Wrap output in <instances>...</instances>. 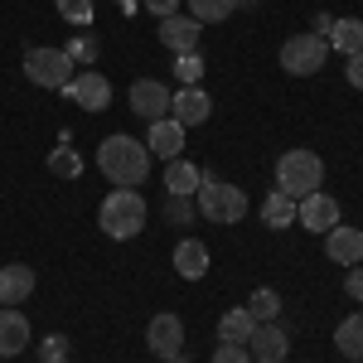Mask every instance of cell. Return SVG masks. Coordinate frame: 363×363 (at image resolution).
<instances>
[{"label": "cell", "mask_w": 363, "mask_h": 363, "mask_svg": "<svg viewBox=\"0 0 363 363\" xmlns=\"http://www.w3.org/2000/svg\"><path fill=\"white\" fill-rule=\"evenodd\" d=\"M325 39H330V49H339L344 58L363 54V20H354V15H349V20H335V29H330Z\"/></svg>", "instance_id": "obj_21"}, {"label": "cell", "mask_w": 363, "mask_h": 363, "mask_svg": "<svg viewBox=\"0 0 363 363\" xmlns=\"http://www.w3.org/2000/svg\"><path fill=\"white\" fill-rule=\"evenodd\" d=\"M145 344H150V354H155V359H174V354H184V320H179V315H155V320H150V330H145Z\"/></svg>", "instance_id": "obj_8"}, {"label": "cell", "mask_w": 363, "mask_h": 363, "mask_svg": "<svg viewBox=\"0 0 363 363\" xmlns=\"http://www.w3.org/2000/svg\"><path fill=\"white\" fill-rule=\"evenodd\" d=\"M349 363H363V359H349Z\"/></svg>", "instance_id": "obj_40"}, {"label": "cell", "mask_w": 363, "mask_h": 363, "mask_svg": "<svg viewBox=\"0 0 363 363\" xmlns=\"http://www.w3.org/2000/svg\"><path fill=\"white\" fill-rule=\"evenodd\" d=\"M252 330H257V320L247 315V306H242V310H228L223 320H218V339H223V344H247Z\"/></svg>", "instance_id": "obj_22"}, {"label": "cell", "mask_w": 363, "mask_h": 363, "mask_svg": "<svg viewBox=\"0 0 363 363\" xmlns=\"http://www.w3.org/2000/svg\"><path fill=\"white\" fill-rule=\"evenodd\" d=\"M29 296H34V267H25V262L0 267V306H20Z\"/></svg>", "instance_id": "obj_17"}, {"label": "cell", "mask_w": 363, "mask_h": 363, "mask_svg": "<svg viewBox=\"0 0 363 363\" xmlns=\"http://www.w3.org/2000/svg\"><path fill=\"white\" fill-rule=\"evenodd\" d=\"M58 15L73 29H87L92 25V0H58Z\"/></svg>", "instance_id": "obj_30"}, {"label": "cell", "mask_w": 363, "mask_h": 363, "mask_svg": "<svg viewBox=\"0 0 363 363\" xmlns=\"http://www.w3.org/2000/svg\"><path fill=\"white\" fill-rule=\"evenodd\" d=\"M296 223L301 228H310V233H330V228L339 223V203L325 189H315V194H306V199H296Z\"/></svg>", "instance_id": "obj_10"}, {"label": "cell", "mask_w": 363, "mask_h": 363, "mask_svg": "<svg viewBox=\"0 0 363 363\" xmlns=\"http://www.w3.org/2000/svg\"><path fill=\"white\" fill-rule=\"evenodd\" d=\"M116 10H121V15H136V10H140V0H116Z\"/></svg>", "instance_id": "obj_37"}, {"label": "cell", "mask_w": 363, "mask_h": 363, "mask_svg": "<svg viewBox=\"0 0 363 363\" xmlns=\"http://www.w3.org/2000/svg\"><path fill=\"white\" fill-rule=\"evenodd\" d=\"M63 54L73 58V63H92V58L102 54V39H97V34H87V29H78V34L68 39V49H63Z\"/></svg>", "instance_id": "obj_28"}, {"label": "cell", "mask_w": 363, "mask_h": 363, "mask_svg": "<svg viewBox=\"0 0 363 363\" xmlns=\"http://www.w3.org/2000/svg\"><path fill=\"white\" fill-rule=\"evenodd\" d=\"M194 203H199V218H208V223H223V228L242 223V213H247V194H242L238 184L218 179L213 169H203V174H199Z\"/></svg>", "instance_id": "obj_2"}, {"label": "cell", "mask_w": 363, "mask_h": 363, "mask_svg": "<svg viewBox=\"0 0 363 363\" xmlns=\"http://www.w3.org/2000/svg\"><path fill=\"white\" fill-rule=\"evenodd\" d=\"M73 58L63 54V49H29L25 54V78L39 87H54V92H63V87L73 83Z\"/></svg>", "instance_id": "obj_6"}, {"label": "cell", "mask_w": 363, "mask_h": 363, "mask_svg": "<svg viewBox=\"0 0 363 363\" xmlns=\"http://www.w3.org/2000/svg\"><path fill=\"white\" fill-rule=\"evenodd\" d=\"M325 257L330 262H363V233L359 228H349V223H335L330 233H325Z\"/></svg>", "instance_id": "obj_16"}, {"label": "cell", "mask_w": 363, "mask_h": 363, "mask_svg": "<svg viewBox=\"0 0 363 363\" xmlns=\"http://www.w3.org/2000/svg\"><path fill=\"white\" fill-rule=\"evenodd\" d=\"M131 112L150 126V121H165L169 116V87L155 83V78H136L131 83Z\"/></svg>", "instance_id": "obj_9"}, {"label": "cell", "mask_w": 363, "mask_h": 363, "mask_svg": "<svg viewBox=\"0 0 363 363\" xmlns=\"http://www.w3.org/2000/svg\"><path fill=\"white\" fill-rule=\"evenodd\" d=\"M213 112V102H208V92L203 87H179V92H169V116L189 131V126H203Z\"/></svg>", "instance_id": "obj_12"}, {"label": "cell", "mask_w": 363, "mask_h": 363, "mask_svg": "<svg viewBox=\"0 0 363 363\" xmlns=\"http://www.w3.org/2000/svg\"><path fill=\"white\" fill-rule=\"evenodd\" d=\"M344 78H349V87H359V92H363V54H349V68H344Z\"/></svg>", "instance_id": "obj_35"}, {"label": "cell", "mask_w": 363, "mask_h": 363, "mask_svg": "<svg viewBox=\"0 0 363 363\" xmlns=\"http://www.w3.org/2000/svg\"><path fill=\"white\" fill-rule=\"evenodd\" d=\"M247 315L257 320V325H267V320H277V315H281V296L272 291V286H262V291H252V296H247Z\"/></svg>", "instance_id": "obj_24"}, {"label": "cell", "mask_w": 363, "mask_h": 363, "mask_svg": "<svg viewBox=\"0 0 363 363\" xmlns=\"http://www.w3.org/2000/svg\"><path fill=\"white\" fill-rule=\"evenodd\" d=\"M325 184V160L315 150H286L277 160V189L291 199H306Z\"/></svg>", "instance_id": "obj_4"}, {"label": "cell", "mask_w": 363, "mask_h": 363, "mask_svg": "<svg viewBox=\"0 0 363 363\" xmlns=\"http://www.w3.org/2000/svg\"><path fill=\"white\" fill-rule=\"evenodd\" d=\"M49 174H58V179H78V174H83V155H78L73 145H58L54 155H49Z\"/></svg>", "instance_id": "obj_27"}, {"label": "cell", "mask_w": 363, "mask_h": 363, "mask_svg": "<svg viewBox=\"0 0 363 363\" xmlns=\"http://www.w3.org/2000/svg\"><path fill=\"white\" fill-rule=\"evenodd\" d=\"M29 349V320L15 306H0V359H15Z\"/></svg>", "instance_id": "obj_15"}, {"label": "cell", "mask_w": 363, "mask_h": 363, "mask_svg": "<svg viewBox=\"0 0 363 363\" xmlns=\"http://www.w3.org/2000/svg\"><path fill=\"white\" fill-rule=\"evenodd\" d=\"M150 218V208H145V194L140 189H112V194L102 199V208H97V228L116 238V242H126V238H136L140 228Z\"/></svg>", "instance_id": "obj_3"}, {"label": "cell", "mask_w": 363, "mask_h": 363, "mask_svg": "<svg viewBox=\"0 0 363 363\" xmlns=\"http://www.w3.org/2000/svg\"><path fill=\"white\" fill-rule=\"evenodd\" d=\"M199 174H203V169H199L194 160H184V155L165 160V194H184V199H194Z\"/></svg>", "instance_id": "obj_19"}, {"label": "cell", "mask_w": 363, "mask_h": 363, "mask_svg": "<svg viewBox=\"0 0 363 363\" xmlns=\"http://www.w3.org/2000/svg\"><path fill=\"white\" fill-rule=\"evenodd\" d=\"M174 272H179L184 281L208 277V247H203L199 238H184V242L174 247Z\"/></svg>", "instance_id": "obj_18"}, {"label": "cell", "mask_w": 363, "mask_h": 363, "mask_svg": "<svg viewBox=\"0 0 363 363\" xmlns=\"http://www.w3.org/2000/svg\"><path fill=\"white\" fill-rule=\"evenodd\" d=\"M344 291H349V301H363V267H349V277H344Z\"/></svg>", "instance_id": "obj_34"}, {"label": "cell", "mask_w": 363, "mask_h": 363, "mask_svg": "<svg viewBox=\"0 0 363 363\" xmlns=\"http://www.w3.org/2000/svg\"><path fill=\"white\" fill-rule=\"evenodd\" d=\"M330 29H335V15H325V10H320V15L310 20V34H320V39H325Z\"/></svg>", "instance_id": "obj_36"}, {"label": "cell", "mask_w": 363, "mask_h": 363, "mask_svg": "<svg viewBox=\"0 0 363 363\" xmlns=\"http://www.w3.org/2000/svg\"><path fill=\"white\" fill-rule=\"evenodd\" d=\"M145 150L155 155V160H174L179 150H184V126L165 116V121H150V131H145Z\"/></svg>", "instance_id": "obj_13"}, {"label": "cell", "mask_w": 363, "mask_h": 363, "mask_svg": "<svg viewBox=\"0 0 363 363\" xmlns=\"http://www.w3.org/2000/svg\"><path fill=\"white\" fill-rule=\"evenodd\" d=\"M213 363H252V354H247V344H218Z\"/></svg>", "instance_id": "obj_32"}, {"label": "cell", "mask_w": 363, "mask_h": 363, "mask_svg": "<svg viewBox=\"0 0 363 363\" xmlns=\"http://www.w3.org/2000/svg\"><path fill=\"white\" fill-rule=\"evenodd\" d=\"M174 78L184 87H199V78H203V58H199V49L194 54H174Z\"/></svg>", "instance_id": "obj_29"}, {"label": "cell", "mask_w": 363, "mask_h": 363, "mask_svg": "<svg viewBox=\"0 0 363 363\" xmlns=\"http://www.w3.org/2000/svg\"><path fill=\"white\" fill-rule=\"evenodd\" d=\"M63 97L73 107H83V112H107L112 107V83L97 68H83V73H73V83L63 87Z\"/></svg>", "instance_id": "obj_7"}, {"label": "cell", "mask_w": 363, "mask_h": 363, "mask_svg": "<svg viewBox=\"0 0 363 363\" xmlns=\"http://www.w3.org/2000/svg\"><path fill=\"white\" fill-rule=\"evenodd\" d=\"M262 223L272 228V233H277V228H291L296 223V199L281 194V189H272V194L262 199Z\"/></svg>", "instance_id": "obj_20"}, {"label": "cell", "mask_w": 363, "mask_h": 363, "mask_svg": "<svg viewBox=\"0 0 363 363\" xmlns=\"http://www.w3.org/2000/svg\"><path fill=\"white\" fill-rule=\"evenodd\" d=\"M39 363H68V335H44L39 339Z\"/></svg>", "instance_id": "obj_31"}, {"label": "cell", "mask_w": 363, "mask_h": 363, "mask_svg": "<svg viewBox=\"0 0 363 363\" xmlns=\"http://www.w3.org/2000/svg\"><path fill=\"white\" fill-rule=\"evenodd\" d=\"M199 34H203V29H199L194 15H169V20H160V44L174 49V54H194Z\"/></svg>", "instance_id": "obj_14"}, {"label": "cell", "mask_w": 363, "mask_h": 363, "mask_svg": "<svg viewBox=\"0 0 363 363\" xmlns=\"http://www.w3.org/2000/svg\"><path fill=\"white\" fill-rule=\"evenodd\" d=\"M97 169L112 179L116 189H136L145 184V174H150V150H145V140L136 136H107L97 145Z\"/></svg>", "instance_id": "obj_1"}, {"label": "cell", "mask_w": 363, "mask_h": 363, "mask_svg": "<svg viewBox=\"0 0 363 363\" xmlns=\"http://www.w3.org/2000/svg\"><path fill=\"white\" fill-rule=\"evenodd\" d=\"M335 349L344 354V359H363V315H349V320H339Z\"/></svg>", "instance_id": "obj_23"}, {"label": "cell", "mask_w": 363, "mask_h": 363, "mask_svg": "<svg viewBox=\"0 0 363 363\" xmlns=\"http://www.w3.org/2000/svg\"><path fill=\"white\" fill-rule=\"evenodd\" d=\"M325 58H330V39H320V34H291L286 44H281V68L291 73V78H310V73H320L325 68Z\"/></svg>", "instance_id": "obj_5"}, {"label": "cell", "mask_w": 363, "mask_h": 363, "mask_svg": "<svg viewBox=\"0 0 363 363\" xmlns=\"http://www.w3.org/2000/svg\"><path fill=\"white\" fill-rule=\"evenodd\" d=\"M160 213H165V223H174V228H189V223H194V213H199V203H194V199H184V194H165Z\"/></svg>", "instance_id": "obj_26"}, {"label": "cell", "mask_w": 363, "mask_h": 363, "mask_svg": "<svg viewBox=\"0 0 363 363\" xmlns=\"http://www.w3.org/2000/svg\"><path fill=\"white\" fill-rule=\"evenodd\" d=\"M179 5H184V0H140V10H150L155 20H169V15H179Z\"/></svg>", "instance_id": "obj_33"}, {"label": "cell", "mask_w": 363, "mask_h": 363, "mask_svg": "<svg viewBox=\"0 0 363 363\" xmlns=\"http://www.w3.org/2000/svg\"><path fill=\"white\" fill-rule=\"evenodd\" d=\"M242 5H262V0H242Z\"/></svg>", "instance_id": "obj_39"}, {"label": "cell", "mask_w": 363, "mask_h": 363, "mask_svg": "<svg viewBox=\"0 0 363 363\" xmlns=\"http://www.w3.org/2000/svg\"><path fill=\"white\" fill-rule=\"evenodd\" d=\"M238 5H242V0H189V15H194L199 25H218V20H228Z\"/></svg>", "instance_id": "obj_25"}, {"label": "cell", "mask_w": 363, "mask_h": 363, "mask_svg": "<svg viewBox=\"0 0 363 363\" xmlns=\"http://www.w3.org/2000/svg\"><path fill=\"white\" fill-rule=\"evenodd\" d=\"M169 363H194V359H189V354H174V359H169Z\"/></svg>", "instance_id": "obj_38"}, {"label": "cell", "mask_w": 363, "mask_h": 363, "mask_svg": "<svg viewBox=\"0 0 363 363\" xmlns=\"http://www.w3.org/2000/svg\"><path fill=\"white\" fill-rule=\"evenodd\" d=\"M155 363H165V359H155Z\"/></svg>", "instance_id": "obj_41"}, {"label": "cell", "mask_w": 363, "mask_h": 363, "mask_svg": "<svg viewBox=\"0 0 363 363\" xmlns=\"http://www.w3.org/2000/svg\"><path fill=\"white\" fill-rule=\"evenodd\" d=\"M247 354H252V363H286V354H291V335L281 330L277 320H267V325L252 330Z\"/></svg>", "instance_id": "obj_11"}]
</instances>
